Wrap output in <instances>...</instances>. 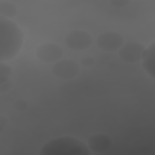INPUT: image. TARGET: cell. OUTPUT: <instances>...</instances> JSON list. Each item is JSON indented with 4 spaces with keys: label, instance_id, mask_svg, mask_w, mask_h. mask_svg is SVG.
I'll list each match as a JSON object with an SVG mask.
<instances>
[{
    "label": "cell",
    "instance_id": "cell-1",
    "mask_svg": "<svg viewBox=\"0 0 155 155\" xmlns=\"http://www.w3.org/2000/svg\"><path fill=\"white\" fill-rule=\"evenodd\" d=\"M24 34L18 25L10 19L0 18V61L14 58L20 51Z\"/></svg>",
    "mask_w": 155,
    "mask_h": 155
},
{
    "label": "cell",
    "instance_id": "cell-2",
    "mask_svg": "<svg viewBox=\"0 0 155 155\" xmlns=\"http://www.w3.org/2000/svg\"><path fill=\"white\" fill-rule=\"evenodd\" d=\"M39 155H90V150L85 143L74 137L65 136L51 139L45 143Z\"/></svg>",
    "mask_w": 155,
    "mask_h": 155
},
{
    "label": "cell",
    "instance_id": "cell-3",
    "mask_svg": "<svg viewBox=\"0 0 155 155\" xmlns=\"http://www.w3.org/2000/svg\"><path fill=\"white\" fill-rule=\"evenodd\" d=\"M93 37L87 31L74 30L68 33L64 38L65 45L74 51L88 49L93 44Z\"/></svg>",
    "mask_w": 155,
    "mask_h": 155
},
{
    "label": "cell",
    "instance_id": "cell-4",
    "mask_svg": "<svg viewBox=\"0 0 155 155\" xmlns=\"http://www.w3.org/2000/svg\"><path fill=\"white\" fill-rule=\"evenodd\" d=\"M79 65L73 60L63 59L55 62L52 67L53 74L58 79L69 80L77 77L80 73Z\"/></svg>",
    "mask_w": 155,
    "mask_h": 155
},
{
    "label": "cell",
    "instance_id": "cell-5",
    "mask_svg": "<svg viewBox=\"0 0 155 155\" xmlns=\"http://www.w3.org/2000/svg\"><path fill=\"white\" fill-rule=\"evenodd\" d=\"M38 59L45 63H55L64 55L62 48L56 43L46 42L39 45L35 50Z\"/></svg>",
    "mask_w": 155,
    "mask_h": 155
},
{
    "label": "cell",
    "instance_id": "cell-6",
    "mask_svg": "<svg viewBox=\"0 0 155 155\" xmlns=\"http://www.w3.org/2000/svg\"><path fill=\"white\" fill-rule=\"evenodd\" d=\"M124 44V38L119 33L107 31L100 34L96 39L97 46L107 52L115 51L120 48Z\"/></svg>",
    "mask_w": 155,
    "mask_h": 155
},
{
    "label": "cell",
    "instance_id": "cell-7",
    "mask_svg": "<svg viewBox=\"0 0 155 155\" xmlns=\"http://www.w3.org/2000/svg\"><path fill=\"white\" fill-rule=\"evenodd\" d=\"M143 45L137 42L124 43L119 50V56L121 60L127 63H137L142 59L145 50Z\"/></svg>",
    "mask_w": 155,
    "mask_h": 155
},
{
    "label": "cell",
    "instance_id": "cell-8",
    "mask_svg": "<svg viewBox=\"0 0 155 155\" xmlns=\"http://www.w3.org/2000/svg\"><path fill=\"white\" fill-rule=\"evenodd\" d=\"M87 146L90 150L101 153L108 151L112 146V141L106 134L98 133L91 136L87 140Z\"/></svg>",
    "mask_w": 155,
    "mask_h": 155
},
{
    "label": "cell",
    "instance_id": "cell-9",
    "mask_svg": "<svg viewBox=\"0 0 155 155\" xmlns=\"http://www.w3.org/2000/svg\"><path fill=\"white\" fill-rule=\"evenodd\" d=\"M154 53L155 42H153L145 48L141 60L143 69L153 79H154Z\"/></svg>",
    "mask_w": 155,
    "mask_h": 155
},
{
    "label": "cell",
    "instance_id": "cell-10",
    "mask_svg": "<svg viewBox=\"0 0 155 155\" xmlns=\"http://www.w3.org/2000/svg\"><path fill=\"white\" fill-rule=\"evenodd\" d=\"M18 12L16 5L8 1L0 2V14L5 18L10 19L14 17Z\"/></svg>",
    "mask_w": 155,
    "mask_h": 155
},
{
    "label": "cell",
    "instance_id": "cell-11",
    "mask_svg": "<svg viewBox=\"0 0 155 155\" xmlns=\"http://www.w3.org/2000/svg\"><path fill=\"white\" fill-rule=\"evenodd\" d=\"M12 73L13 70L11 66L2 62H0V84L9 81V78Z\"/></svg>",
    "mask_w": 155,
    "mask_h": 155
},
{
    "label": "cell",
    "instance_id": "cell-12",
    "mask_svg": "<svg viewBox=\"0 0 155 155\" xmlns=\"http://www.w3.org/2000/svg\"><path fill=\"white\" fill-rule=\"evenodd\" d=\"M130 1L128 0H111L110 1V4L114 7H124L127 6L130 4Z\"/></svg>",
    "mask_w": 155,
    "mask_h": 155
},
{
    "label": "cell",
    "instance_id": "cell-13",
    "mask_svg": "<svg viewBox=\"0 0 155 155\" xmlns=\"http://www.w3.org/2000/svg\"><path fill=\"white\" fill-rule=\"evenodd\" d=\"M14 106L16 110H17L18 111H24L27 109L28 107V104L25 101L20 99L16 101Z\"/></svg>",
    "mask_w": 155,
    "mask_h": 155
},
{
    "label": "cell",
    "instance_id": "cell-14",
    "mask_svg": "<svg viewBox=\"0 0 155 155\" xmlns=\"http://www.w3.org/2000/svg\"><path fill=\"white\" fill-rule=\"evenodd\" d=\"M94 60L93 58L90 56H87L82 58L81 60V64L84 67H88L91 66L94 64Z\"/></svg>",
    "mask_w": 155,
    "mask_h": 155
},
{
    "label": "cell",
    "instance_id": "cell-15",
    "mask_svg": "<svg viewBox=\"0 0 155 155\" xmlns=\"http://www.w3.org/2000/svg\"><path fill=\"white\" fill-rule=\"evenodd\" d=\"M12 87H13V83L10 80H9L5 82H4L0 84V91L1 93L6 92L8 91Z\"/></svg>",
    "mask_w": 155,
    "mask_h": 155
}]
</instances>
